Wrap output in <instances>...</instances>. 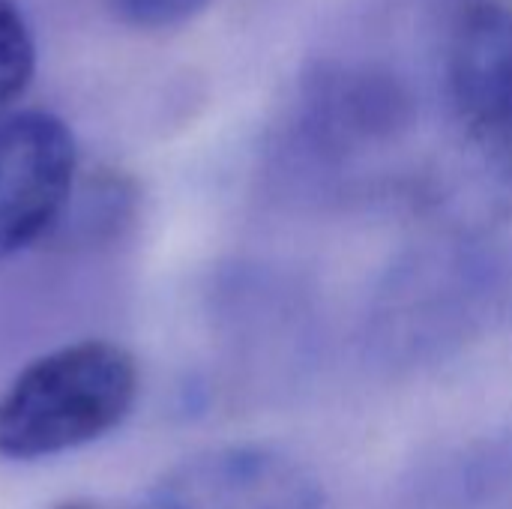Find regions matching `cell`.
<instances>
[{"instance_id":"obj_6","label":"cell","mask_w":512,"mask_h":509,"mask_svg":"<svg viewBox=\"0 0 512 509\" xmlns=\"http://www.w3.org/2000/svg\"><path fill=\"white\" fill-rule=\"evenodd\" d=\"M36 69V42L24 12L0 0V111L21 96Z\"/></svg>"},{"instance_id":"obj_8","label":"cell","mask_w":512,"mask_h":509,"mask_svg":"<svg viewBox=\"0 0 512 509\" xmlns=\"http://www.w3.org/2000/svg\"><path fill=\"white\" fill-rule=\"evenodd\" d=\"M54 509H99V507H90V504H60V507Z\"/></svg>"},{"instance_id":"obj_2","label":"cell","mask_w":512,"mask_h":509,"mask_svg":"<svg viewBox=\"0 0 512 509\" xmlns=\"http://www.w3.org/2000/svg\"><path fill=\"white\" fill-rule=\"evenodd\" d=\"M510 276L498 255L477 246H447L405 267L378 315L381 342L390 351H444L483 327L507 294Z\"/></svg>"},{"instance_id":"obj_7","label":"cell","mask_w":512,"mask_h":509,"mask_svg":"<svg viewBox=\"0 0 512 509\" xmlns=\"http://www.w3.org/2000/svg\"><path fill=\"white\" fill-rule=\"evenodd\" d=\"M111 12L141 30H162L183 24L204 12L210 0H108Z\"/></svg>"},{"instance_id":"obj_5","label":"cell","mask_w":512,"mask_h":509,"mask_svg":"<svg viewBox=\"0 0 512 509\" xmlns=\"http://www.w3.org/2000/svg\"><path fill=\"white\" fill-rule=\"evenodd\" d=\"M447 75L468 132L512 162V9L480 3L459 18Z\"/></svg>"},{"instance_id":"obj_1","label":"cell","mask_w":512,"mask_h":509,"mask_svg":"<svg viewBox=\"0 0 512 509\" xmlns=\"http://www.w3.org/2000/svg\"><path fill=\"white\" fill-rule=\"evenodd\" d=\"M138 399L135 357L84 339L30 360L0 396V456L33 462L78 450L117 429Z\"/></svg>"},{"instance_id":"obj_4","label":"cell","mask_w":512,"mask_h":509,"mask_svg":"<svg viewBox=\"0 0 512 509\" xmlns=\"http://www.w3.org/2000/svg\"><path fill=\"white\" fill-rule=\"evenodd\" d=\"M318 477L270 447H225L174 468L147 509H324Z\"/></svg>"},{"instance_id":"obj_3","label":"cell","mask_w":512,"mask_h":509,"mask_svg":"<svg viewBox=\"0 0 512 509\" xmlns=\"http://www.w3.org/2000/svg\"><path fill=\"white\" fill-rule=\"evenodd\" d=\"M75 165V138L60 117H0V261L57 228L75 192Z\"/></svg>"}]
</instances>
